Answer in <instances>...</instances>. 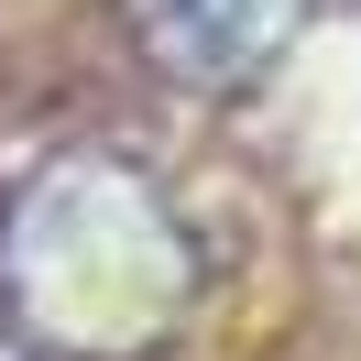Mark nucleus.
<instances>
[{
	"mask_svg": "<svg viewBox=\"0 0 361 361\" xmlns=\"http://www.w3.org/2000/svg\"><path fill=\"white\" fill-rule=\"evenodd\" d=\"M197 285V230L132 154H55L0 208V317L44 361H154Z\"/></svg>",
	"mask_w": 361,
	"mask_h": 361,
	"instance_id": "f257e3e1",
	"label": "nucleus"
},
{
	"mask_svg": "<svg viewBox=\"0 0 361 361\" xmlns=\"http://www.w3.org/2000/svg\"><path fill=\"white\" fill-rule=\"evenodd\" d=\"M317 0H132V33L186 88H252L274 55L307 33Z\"/></svg>",
	"mask_w": 361,
	"mask_h": 361,
	"instance_id": "f03ea898",
	"label": "nucleus"
}]
</instances>
